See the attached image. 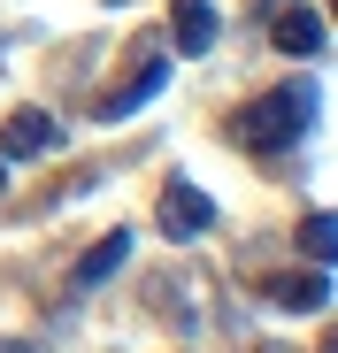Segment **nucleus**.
<instances>
[{
	"instance_id": "13",
	"label": "nucleus",
	"mask_w": 338,
	"mask_h": 353,
	"mask_svg": "<svg viewBox=\"0 0 338 353\" xmlns=\"http://www.w3.org/2000/svg\"><path fill=\"white\" fill-rule=\"evenodd\" d=\"M330 16H338V0H330Z\"/></svg>"
},
{
	"instance_id": "4",
	"label": "nucleus",
	"mask_w": 338,
	"mask_h": 353,
	"mask_svg": "<svg viewBox=\"0 0 338 353\" xmlns=\"http://www.w3.org/2000/svg\"><path fill=\"white\" fill-rule=\"evenodd\" d=\"M54 139H62V123H54L46 108H8V123H0V161H31Z\"/></svg>"
},
{
	"instance_id": "6",
	"label": "nucleus",
	"mask_w": 338,
	"mask_h": 353,
	"mask_svg": "<svg viewBox=\"0 0 338 353\" xmlns=\"http://www.w3.org/2000/svg\"><path fill=\"white\" fill-rule=\"evenodd\" d=\"M123 261H131V230H108L100 246H85V261L70 269V284H77V292H92V284H108V276H116Z\"/></svg>"
},
{
	"instance_id": "5",
	"label": "nucleus",
	"mask_w": 338,
	"mask_h": 353,
	"mask_svg": "<svg viewBox=\"0 0 338 353\" xmlns=\"http://www.w3.org/2000/svg\"><path fill=\"white\" fill-rule=\"evenodd\" d=\"M161 85H169V62H161V54H146V62H139V70L116 85V92L100 100V123H123V115H139V108H146Z\"/></svg>"
},
{
	"instance_id": "8",
	"label": "nucleus",
	"mask_w": 338,
	"mask_h": 353,
	"mask_svg": "<svg viewBox=\"0 0 338 353\" xmlns=\"http://www.w3.org/2000/svg\"><path fill=\"white\" fill-rule=\"evenodd\" d=\"M169 39H177V54H208L215 46V8L208 0H177L169 8Z\"/></svg>"
},
{
	"instance_id": "2",
	"label": "nucleus",
	"mask_w": 338,
	"mask_h": 353,
	"mask_svg": "<svg viewBox=\"0 0 338 353\" xmlns=\"http://www.w3.org/2000/svg\"><path fill=\"white\" fill-rule=\"evenodd\" d=\"M254 8H261L269 39L285 46V54H315V46H323V16H315V8H300V0H254Z\"/></svg>"
},
{
	"instance_id": "12",
	"label": "nucleus",
	"mask_w": 338,
	"mask_h": 353,
	"mask_svg": "<svg viewBox=\"0 0 338 353\" xmlns=\"http://www.w3.org/2000/svg\"><path fill=\"white\" fill-rule=\"evenodd\" d=\"M0 185H8V161H0Z\"/></svg>"
},
{
	"instance_id": "3",
	"label": "nucleus",
	"mask_w": 338,
	"mask_h": 353,
	"mask_svg": "<svg viewBox=\"0 0 338 353\" xmlns=\"http://www.w3.org/2000/svg\"><path fill=\"white\" fill-rule=\"evenodd\" d=\"M154 223L169 230V239H200V230H215V200H208L200 185H185V176H177V185L161 192V208H154Z\"/></svg>"
},
{
	"instance_id": "11",
	"label": "nucleus",
	"mask_w": 338,
	"mask_h": 353,
	"mask_svg": "<svg viewBox=\"0 0 338 353\" xmlns=\"http://www.w3.org/2000/svg\"><path fill=\"white\" fill-rule=\"evenodd\" d=\"M323 353H338V330H330V345H323Z\"/></svg>"
},
{
	"instance_id": "1",
	"label": "nucleus",
	"mask_w": 338,
	"mask_h": 353,
	"mask_svg": "<svg viewBox=\"0 0 338 353\" xmlns=\"http://www.w3.org/2000/svg\"><path fill=\"white\" fill-rule=\"evenodd\" d=\"M315 77H292V85H277V92H261L254 100V115L239 123V146H254V154H285L308 123H315Z\"/></svg>"
},
{
	"instance_id": "9",
	"label": "nucleus",
	"mask_w": 338,
	"mask_h": 353,
	"mask_svg": "<svg viewBox=\"0 0 338 353\" xmlns=\"http://www.w3.org/2000/svg\"><path fill=\"white\" fill-rule=\"evenodd\" d=\"M300 254L315 269H338V215H308L300 223Z\"/></svg>"
},
{
	"instance_id": "7",
	"label": "nucleus",
	"mask_w": 338,
	"mask_h": 353,
	"mask_svg": "<svg viewBox=\"0 0 338 353\" xmlns=\"http://www.w3.org/2000/svg\"><path fill=\"white\" fill-rule=\"evenodd\" d=\"M269 300L285 307V315H315V307L330 300V276H323V269H292V276L269 284Z\"/></svg>"
},
{
	"instance_id": "10",
	"label": "nucleus",
	"mask_w": 338,
	"mask_h": 353,
	"mask_svg": "<svg viewBox=\"0 0 338 353\" xmlns=\"http://www.w3.org/2000/svg\"><path fill=\"white\" fill-rule=\"evenodd\" d=\"M0 353H31V345H16V338H0Z\"/></svg>"
}]
</instances>
